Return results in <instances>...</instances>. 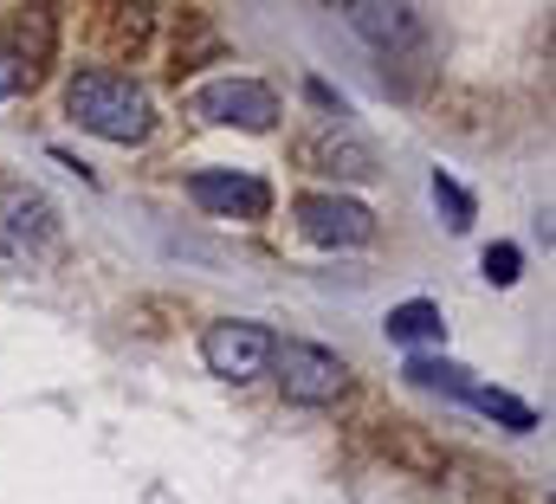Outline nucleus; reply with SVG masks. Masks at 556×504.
I'll list each match as a JSON object with an SVG mask.
<instances>
[{"label":"nucleus","mask_w":556,"mask_h":504,"mask_svg":"<svg viewBox=\"0 0 556 504\" xmlns=\"http://www.w3.org/2000/svg\"><path fill=\"white\" fill-rule=\"evenodd\" d=\"M65 111H72L78 129L104 136V142H142L149 124H155L142 85L117 78V72H78V78L65 85Z\"/></svg>","instance_id":"1"},{"label":"nucleus","mask_w":556,"mask_h":504,"mask_svg":"<svg viewBox=\"0 0 556 504\" xmlns=\"http://www.w3.org/2000/svg\"><path fill=\"white\" fill-rule=\"evenodd\" d=\"M59 247V207L39 188H13L0 201V272L26 278L46 265V252Z\"/></svg>","instance_id":"2"},{"label":"nucleus","mask_w":556,"mask_h":504,"mask_svg":"<svg viewBox=\"0 0 556 504\" xmlns=\"http://www.w3.org/2000/svg\"><path fill=\"white\" fill-rule=\"evenodd\" d=\"M273 381L285 388V401H298V407H330L350 388V369H343L337 350L285 337V343H273Z\"/></svg>","instance_id":"3"},{"label":"nucleus","mask_w":556,"mask_h":504,"mask_svg":"<svg viewBox=\"0 0 556 504\" xmlns=\"http://www.w3.org/2000/svg\"><path fill=\"white\" fill-rule=\"evenodd\" d=\"M273 330L266 324H247V317H220V324H207L201 330V363H207V376L220 381H253L273 369Z\"/></svg>","instance_id":"4"},{"label":"nucleus","mask_w":556,"mask_h":504,"mask_svg":"<svg viewBox=\"0 0 556 504\" xmlns=\"http://www.w3.org/2000/svg\"><path fill=\"white\" fill-rule=\"evenodd\" d=\"M188 111L201 124H227V129H273L278 124V91L260 78H207Z\"/></svg>","instance_id":"5"},{"label":"nucleus","mask_w":556,"mask_h":504,"mask_svg":"<svg viewBox=\"0 0 556 504\" xmlns=\"http://www.w3.org/2000/svg\"><path fill=\"white\" fill-rule=\"evenodd\" d=\"M188 201L220 214V220H266L273 214V188L260 175H240V168H201L188 175Z\"/></svg>","instance_id":"6"},{"label":"nucleus","mask_w":556,"mask_h":504,"mask_svg":"<svg viewBox=\"0 0 556 504\" xmlns=\"http://www.w3.org/2000/svg\"><path fill=\"white\" fill-rule=\"evenodd\" d=\"M298 234L317 240V247H363L376 234V214L350 194H298Z\"/></svg>","instance_id":"7"},{"label":"nucleus","mask_w":556,"mask_h":504,"mask_svg":"<svg viewBox=\"0 0 556 504\" xmlns=\"http://www.w3.org/2000/svg\"><path fill=\"white\" fill-rule=\"evenodd\" d=\"M52 52H59V13H52V7H13V13L0 20V59H7L20 78L46 72Z\"/></svg>","instance_id":"8"},{"label":"nucleus","mask_w":556,"mask_h":504,"mask_svg":"<svg viewBox=\"0 0 556 504\" xmlns=\"http://www.w3.org/2000/svg\"><path fill=\"white\" fill-rule=\"evenodd\" d=\"M298 162L304 168H317V175H337V181H369L376 175V149L356 136V129H317V136H304L298 142Z\"/></svg>","instance_id":"9"},{"label":"nucleus","mask_w":556,"mask_h":504,"mask_svg":"<svg viewBox=\"0 0 556 504\" xmlns=\"http://www.w3.org/2000/svg\"><path fill=\"white\" fill-rule=\"evenodd\" d=\"M343 13H350V26H356L363 39H376L382 52L415 39V7H376V0H356V7H343Z\"/></svg>","instance_id":"10"},{"label":"nucleus","mask_w":556,"mask_h":504,"mask_svg":"<svg viewBox=\"0 0 556 504\" xmlns=\"http://www.w3.org/2000/svg\"><path fill=\"white\" fill-rule=\"evenodd\" d=\"M376 446H382L389 459H402V466H415V472H433V479L446 472V453H440V446H427V440H420V433L408 427V420H389V433H382Z\"/></svg>","instance_id":"11"},{"label":"nucleus","mask_w":556,"mask_h":504,"mask_svg":"<svg viewBox=\"0 0 556 504\" xmlns=\"http://www.w3.org/2000/svg\"><path fill=\"white\" fill-rule=\"evenodd\" d=\"M382 330H389V343H440V330H446V324H440V304L408 298V304H395V311H389V324H382Z\"/></svg>","instance_id":"12"},{"label":"nucleus","mask_w":556,"mask_h":504,"mask_svg":"<svg viewBox=\"0 0 556 504\" xmlns=\"http://www.w3.org/2000/svg\"><path fill=\"white\" fill-rule=\"evenodd\" d=\"M459 401H466V407H479L485 420L511 427V433H531V427H538V414H531V407H525L518 394H505V388H479V381H472V388H466Z\"/></svg>","instance_id":"13"},{"label":"nucleus","mask_w":556,"mask_h":504,"mask_svg":"<svg viewBox=\"0 0 556 504\" xmlns=\"http://www.w3.org/2000/svg\"><path fill=\"white\" fill-rule=\"evenodd\" d=\"M402 376L415 381V388H433V394H466V388H472V369H459V363H446V356H408Z\"/></svg>","instance_id":"14"},{"label":"nucleus","mask_w":556,"mask_h":504,"mask_svg":"<svg viewBox=\"0 0 556 504\" xmlns=\"http://www.w3.org/2000/svg\"><path fill=\"white\" fill-rule=\"evenodd\" d=\"M433 207L446 214V227H453V234H466V227H472V194H466L453 175H440V168H433Z\"/></svg>","instance_id":"15"},{"label":"nucleus","mask_w":556,"mask_h":504,"mask_svg":"<svg viewBox=\"0 0 556 504\" xmlns=\"http://www.w3.org/2000/svg\"><path fill=\"white\" fill-rule=\"evenodd\" d=\"M518 265H525V252L511 247V240L485 247V278H492V285H518Z\"/></svg>","instance_id":"16"}]
</instances>
